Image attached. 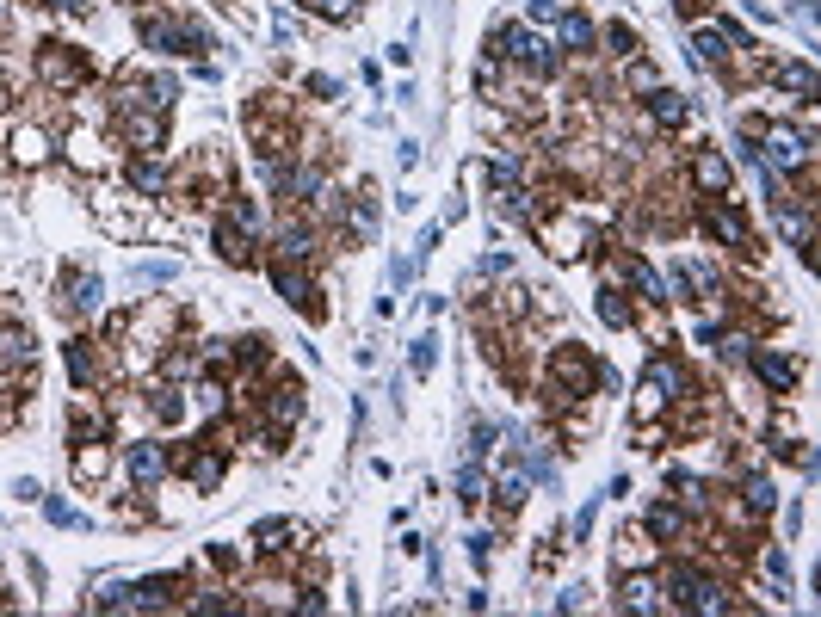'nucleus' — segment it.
<instances>
[{
  "mask_svg": "<svg viewBox=\"0 0 821 617\" xmlns=\"http://www.w3.org/2000/svg\"><path fill=\"white\" fill-rule=\"evenodd\" d=\"M136 31H142V44H149L155 56H198V50H210V31H204L198 19L142 13V19H136Z\"/></svg>",
  "mask_w": 821,
  "mask_h": 617,
  "instance_id": "f257e3e1",
  "label": "nucleus"
},
{
  "mask_svg": "<svg viewBox=\"0 0 821 617\" xmlns=\"http://www.w3.org/2000/svg\"><path fill=\"white\" fill-rule=\"evenodd\" d=\"M686 395V371L673 365V358H649L636 377V414H661L667 402H680Z\"/></svg>",
  "mask_w": 821,
  "mask_h": 617,
  "instance_id": "f03ea898",
  "label": "nucleus"
},
{
  "mask_svg": "<svg viewBox=\"0 0 821 617\" xmlns=\"http://www.w3.org/2000/svg\"><path fill=\"white\" fill-rule=\"evenodd\" d=\"M488 44H507V56L525 62L531 75H550V68H556V44L538 38V31H525V25H501V31H488Z\"/></svg>",
  "mask_w": 821,
  "mask_h": 617,
  "instance_id": "7ed1b4c3",
  "label": "nucleus"
},
{
  "mask_svg": "<svg viewBox=\"0 0 821 617\" xmlns=\"http://www.w3.org/2000/svg\"><path fill=\"white\" fill-rule=\"evenodd\" d=\"M760 161H766L772 173H797V167L809 161V130H791V124H778V130L766 136Z\"/></svg>",
  "mask_w": 821,
  "mask_h": 617,
  "instance_id": "20e7f679",
  "label": "nucleus"
},
{
  "mask_svg": "<svg viewBox=\"0 0 821 617\" xmlns=\"http://www.w3.org/2000/svg\"><path fill=\"white\" fill-rule=\"evenodd\" d=\"M38 68H44V81H50V87H62V93L87 81V62H81V56H68L62 44H44V62H38Z\"/></svg>",
  "mask_w": 821,
  "mask_h": 617,
  "instance_id": "39448f33",
  "label": "nucleus"
},
{
  "mask_svg": "<svg viewBox=\"0 0 821 617\" xmlns=\"http://www.w3.org/2000/svg\"><path fill=\"white\" fill-rule=\"evenodd\" d=\"M161 476H167V451H161L155 439H136V445H130V482H136V488H155Z\"/></svg>",
  "mask_w": 821,
  "mask_h": 617,
  "instance_id": "423d86ee",
  "label": "nucleus"
},
{
  "mask_svg": "<svg viewBox=\"0 0 821 617\" xmlns=\"http://www.w3.org/2000/svg\"><path fill=\"white\" fill-rule=\"evenodd\" d=\"M223 476H229V457H223V451H192V457H186V482H192L198 494H217Z\"/></svg>",
  "mask_w": 821,
  "mask_h": 617,
  "instance_id": "0eeeda50",
  "label": "nucleus"
},
{
  "mask_svg": "<svg viewBox=\"0 0 821 617\" xmlns=\"http://www.w3.org/2000/svg\"><path fill=\"white\" fill-rule=\"evenodd\" d=\"M649 112H655L661 130H686L692 124V99L673 93V87H649Z\"/></svg>",
  "mask_w": 821,
  "mask_h": 617,
  "instance_id": "6e6552de",
  "label": "nucleus"
},
{
  "mask_svg": "<svg viewBox=\"0 0 821 617\" xmlns=\"http://www.w3.org/2000/svg\"><path fill=\"white\" fill-rule=\"evenodd\" d=\"M704 229L717 235L723 247H747V223H741V210H729L723 198H710V204H704Z\"/></svg>",
  "mask_w": 821,
  "mask_h": 617,
  "instance_id": "1a4fd4ad",
  "label": "nucleus"
},
{
  "mask_svg": "<svg viewBox=\"0 0 821 617\" xmlns=\"http://www.w3.org/2000/svg\"><path fill=\"white\" fill-rule=\"evenodd\" d=\"M593 19L587 13H556V50H568V56H587L593 50Z\"/></svg>",
  "mask_w": 821,
  "mask_h": 617,
  "instance_id": "9d476101",
  "label": "nucleus"
},
{
  "mask_svg": "<svg viewBox=\"0 0 821 617\" xmlns=\"http://www.w3.org/2000/svg\"><path fill=\"white\" fill-rule=\"evenodd\" d=\"M550 377L562 383V395H587V389H593V365H587L581 352H556V358H550Z\"/></svg>",
  "mask_w": 821,
  "mask_h": 617,
  "instance_id": "9b49d317",
  "label": "nucleus"
},
{
  "mask_svg": "<svg viewBox=\"0 0 821 617\" xmlns=\"http://www.w3.org/2000/svg\"><path fill=\"white\" fill-rule=\"evenodd\" d=\"M217 253H223L229 266H247V260H254V235H247L241 223H229V216H223V223H217Z\"/></svg>",
  "mask_w": 821,
  "mask_h": 617,
  "instance_id": "f8f14e48",
  "label": "nucleus"
},
{
  "mask_svg": "<svg viewBox=\"0 0 821 617\" xmlns=\"http://www.w3.org/2000/svg\"><path fill=\"white\" fill-rule=\"evenodd\" d=\"M130 192H136V198H161V192H167V167H161L155 155L130 161Z\"/></svg>",
  "mask_w": 821,
  "mask_h": 617,
  "instance_id": "ddd939ff",
  "label": "nucleus"
},
{
  "mask_svg": "<svg viewBox=\"0 0 821 617\" xmlns=\"http://www.w3.org/2000/svg\"><path fill=\"white\" fill-rule=\"evenodd\" d=\"M692 179H698V192L729 198V161H723V155H698V161H692Z\"/></svg>",
  "mask_w": 821,
  "mask_h": 617,
  "instance_id": "4468645a",
  "label": "nucleus"
},
{
  "mask_svg": "<svg viewBox=\"0 0 821 617\" xmlns=\"http://www.w3.org/2000/svg\"><path fill=\"white\" fill-rule=\"evenodd\" d=\"M266 414H272V432H284L291 420H303V389H297V383H278L272 402H266Z\"/></svg>",
  "mask_w": 821,
  "mask_h": 617,
  "instance_id": "2eb2a0df",
  "label": "nucleus"
},
{
  "mask_svg": "<svg viewBox=\"0 0 821 617\" xmlns=\"http://www.w3.org/2000/svg\"><path fill=\"white\" fill-rule=\"evenodd\" d=\"M754 358V371L772 383V389H791L797 383V358H784V352H747Z\"/></svg>",
  "mask_w": 821,
  "mask_h": 617,
  "instance_id": "dca6fc26",
  "label": "nucleus"
},
{
  "mask_svg": "<svg viewBox=\"0 0 821 617\" xmlns=\"http://www.w3.org/2000/svg\"><path fill=\"white\" fill-rule=\"evenodd\" d=\"M698 587H704V574H698V568H686V562H673V568H667V605H686V611H692Z\"/></svg>",
  "mask_w": 821,
  "mask_h": 617,
  "instance_id": "f3484780",
  "label": "nucleus"
},
{
  "mask_svg": "<svg viewBox=\"0 0 821 617\" xmlns=\"http://www.w3.org/2000/svg\"><path fill=\"white\" fill-rule=\"evenodd\" d=\"M31 358H38V352H31V334H25V328H0V365H7V371H25Z\"/></svg>",
  "mask_w": 821,
  "mask_h": 617,
  "instance_id": "a211bd4d",
  "label": "nucleus"
},
{
  "mask_svg": "<svg viewBox=\"0 0 821 617\" xmlns=\"http://www.w3.org/2000/svg\"><path fill=\"white\" fill-rule=\"evenodd\" d=\"M68 303H75L81 315H99V303H105V284H99V278H87V272H68Z\"/></svg>",
  "mask_w": 821,
  "mask_h": 617,
  "instance_id": "6ab92c4d",
  "label": "nucleus"
},
{
  "mask_svg": "<svg viewBox=\"0 0 821 617\" xmlns=\"http://www.w3.org/2000/svg\"><path fill=\"white\" fill-rule=\"evenodd\" d=\"M642 525H649V537L673 543V537L686 531V513H680V506H649V513H642Z\"/></svg>",
  "mask_w": 821,
  "mask_h": 617,
  "instance_id": "aec40b11",
  "label": "nucleus"
},
{
  "mask_svg": "<svg viewBox=\"0 0 821 617\" xmlns=\"http://www.w3.org/2000/svg\"><path fill=\"white\" fill-rule=\"evenodd\" d=\"M309 253H315V235H309L303 223H284V229H278V260H297V266H303Z\"/></svg>",
  "mask_w": 821,
  "mask_h": 617,
  "instance_id": "412c9836",
  "label": "nucleus"
},
{
  "mask_svg": "<svg viewBox=\"0 0 821 617\" xmlns=\"http://www.w3.org/2000/svg\"><path fill=\"white\" fill-rule=\"evenodd\" d=\"M655 593H661V580L642 574V580H624V599H618V605H624V611H655V605H661Z\"/></svg>",
  "mask_w": 821,
  "mask_h": 617,
  "instance_id": "4be33fe9",
  "label": "nucleus"
},
{
  "mask_svg": "<svg viewBox=\"0 0 821 617\" xmlns=\"http://www.w3.org/2000/svg\"><path fill=\"white\" fill-rule=\"evenodd\" d=\"M457 500H463V506L488 500V476H482V457H470V463L457 469Z\"/></svg>",
  "mask_w": 821,
  "mask_h": 617,
  "instance_id": "5701e85b",
  "label": "nucleus"
},
{
  "mask_svg": "<svg viewBox=\"0 0 821 617\" xmlns=\"http://www.w3.org/2000/svg\"><path fill=\"white\" fill-rule=\"evenodd\" d=\"M272 284H278V297H284V303H309V278L291 272V260H278V266H272Z\"/></svg>",
  "mask_w": 821,
  "mask_h": 617,
  "instance_id": "b1692460",
  "label": "nucleus"
},
{
  "mask_svg": "<svg viewBox=\"0 0 821 617\" xmlns=\"http://www.w3.org/2000/svg\"><path fill=\"white\" fill-rule=\"evenodd\" d=\"M599 321H605V328H630V303H624V290H599Z\"/></svg>",
  "mask_w": 821,
  "mask_h": 617,
  "instance_id": "393cba45",
  "label": "nucleus"
},
{
  "mask_svg": "<svg viewBox=\"0 0 821 617\" xmlns=\"http://www.w3.org/2000/svg\"><path fill=\"white\" fill-rule=\"evenodd\" d=\"M44 155H50V142H44L38 130H19V136H13V161H19V167H38Z\"/></svg>",
  "mask_w": 821,
  "mask_h": 617,
  "instance_id": "a878e982",
  "label": "nucleus"
},
{
  "mask_svg": "<svg viewBox=\"0 0 821 617\" xmlns=\"http://www.w3.org/2000/svg\"><path fill=\"white\" fill-rule=\"evenodd\" d=\"M692 50H698V62H704V68L729 62V38H723V31H698V38H692Z\"/></svg>",
  "mask_w": 821,
  "mask_h": 617,
  "instance_id": "bb28decb",
  "label": "nucleus"
},
{
  "mask_svg": "<svg viewBox=\"0 0 821 617\" xmlns=\"http://www.w3.org/2000/svg\"><path fill=\"white\" fill-rule=\"evenodd\" d=\"M68 377H75L81 389L99 377V371H93V346H87V340H68Z\"/></svg>",
  "mask_w": 821,
  "mask_h": 617,
  "instance_id": "cd10ccee",
  "label": "nucleus"
},
{
  "mask_svg": "<svg viewBox=\"0 0 821 617\" xmlns=\"http://www.w3.org/2000/svg\"><path fill=\"white\" fill-rule=\"evenodd\" d=\"M630 278H636V290H642V297H649V303H673V297H667V284H661V272H655V266H642V260H636V266H630Z\"/></svg>",
  "mask_w": 821,
  "mask_h": 617,
  "instance_id": "c85d7f7f",
  "label": "nucleus"
},
{
  "mask_svg": "<svg viewBox=\"0 0 821 617\" xmlns=\"http://www.w3.org/2000/svg\"><path fill=\"white\" fill-rule=\"evenodd\" d=\"M778 87H784V93H803V99H809V93H815V75H809V62H797V68L784 62V68H778Z\"/></svg>",
  "mask_w": 821,
  "mask_h": 617,
  "instance_id": "c756f323",
  "label": "nucleus"
},
{
  "mask_svg": "<svg viewBox=\"0 0 821 617\" xmlns=\"http://www.w3.org/2000/svg\"><path fill=\"white\" fill-rule=\"evenodd\" d=\"M778 506V488L766 476H747V513H772Z\"/></svg>",
  "mask_w": 821,
  "mask_h": 617,
  "instance_id": "7c9ffc66",
  "label": "nucleus"
},
{
  "mask_svg": "<svg viewBox=\"0 0 821 617\" xmlns=\"http://www.w3.org/2000/svg\"><path fill=\"white\" fill-rule=\"evenodd\" d=\"M173 272H180L173 260H136V266H130V278H136V284H167Z\"/></svg>",
  "mask_w": 821,
  "mask_h": 617,
  "instance_id": "2f4dec72",
  "label": "nucleus"
},
{
  "mask_svg": "<svg viewBox=\"0 0 821 617\" xmlns=\"http://www.w3.org/2000/svg\"><path fill=\"white\" fill-rule=\"evenodd\" d=\"M408 358H414V377H426V371H433V365H439V340H433V334H420Z\"/></svg>",
  "mask_w": 821,
  "mask_h": 617,
  "instance_id": "473e14b6",
  "label": "nucleus"
},
{
  "mask_svg": "<svg viewBox=\"0 0 821 617\" xmlns=\"http://www.w3.org/2000/svg\"><path fill=\"white\" fill-rule=\"evenodd\" d=\"M278 537H291V519H260V525H254L260 550H278Z\"/></svg>",
  "mask_w": 821,
  "mask_h": 617,
  "instance_id": "72a5a7b5",
  "label": "nucleus"
},
{
  "mask_svg": "<svg viewBox=\"0 0 821 617\" xmlns=\"http://www.w3.org/2000/svg\"><path fill=\"white\" fill-rule=\"evenodd\" d=\"M75 476H81V482H99V476H105V451H99V445H81Z\"/></svg>",
  "mask_w": 821,
  "mask_h": 617,
  "instance_id": "f704fd0d",
  "label": "nucleus"
},
{
  "mask_svg": "<svg viewBox=\"0 0 821 617\" xmlns=\"http://www.w3.org/2000/svg\"><path fill=\"white\" fill-rule=\"evenodd\" d=\"M352 235H377V198H359V204H352Z\"/></svg>",
  "mask_w": 821,
  "mask_h": 617,
  "instance_id": "c9c22d12",
  "label": "nucleus"
},
{
  "mask_svg": "<svg viewBox=\"0 0 821 617\" xmlns=\"http://www.w3.org/2000/svg\"><path fill=\"white\" fill-rule=\"evenodd\" d=\"M309 7H315L321 19H334V25H346V19H352V0H309Z\"/></svg>",
  "mask_w": 821,
  "mask_h": 617,
  "instance_id": "e433bc0d",
  "label": "nucleus"
},
{
  "mask_svg": "<svg viewBox=\"0 0 821 617\" xmlns=\"http://www.w3.org/2000/svg\"><path fill=\"white\" fill-rule=\"evenodd\" d=\"M488 451H494V426L476 420V426H470V457H488Z\"/></svg>",
  "mask_w": 821,
  "mask_h": 617,
  "instance_id": "4c0bfd02",
  "label": "nucleus"
},
{
  "mask_svg": "<svg viewBox=\"0 0 821 617\" xmlns=\"http://www.w3.org/2000/svg\"><path fill=\"white\" fill-rule=\"evenodd\" d=\"M198 414H204V420H210V414H223V389H217V383H204V389H198Z\"/></svg>",
  "mask_w": 821,
  "mask_h": 617,
  "instance_id": "58836bf2",
  "label": "nucleus"
},
{
  "mask_svg": "<svg viewBox=\"0 0 821 617\" xmlns=\"http://www.w3.org/2000/svg\"><path fill=\"white\" fill-rule=\"evenodd\" d=\"M44 513H50V525H81V513L68 500H44Z\"/></svg>",
  "mask_w": 821,
  "mask_h": 617,
  "instance_id": "ea45409f",
  "label": "nucleus"
},
{
  "mask_svg": "<svg viewBox=\"0 0 821 617\" xmlns=\"http://www.w3.org/2000/svg\"><path fill=\"white\" fill-rule=\"evenodd\" d=\"M605 44H612L618 56H630V50H636V31H630V25H612V31H605Z\"/></svg>",
  "mask_w": 821,
  "mask_h": 617,
  "instance_id": "a19ab883",
  "label": "nucleus"
},
{
  "mask_svg": "<svg viewBox=\"0 0 821 617\" xmlns=\"http://www.w3.org/2000/svg\"><path fill=\"white\" fill-rule=\"evenodd\" d=\"M155 414H161V420H180L186 408H180V395H173V389H161V395H155Z\"/></svg>",
  "mask_w": 821,
  "mask_h": 617,
  "instance_id": "79ce46f5",
  "label": "nucleus"
},
{
  "mask_svg": "<svg viewBox=\"0 0 821 617\" xmlns=\"http://www.w3.org/2000/svg\"><path fill=\"white\" fill-rule=\"evenodd\" d=\"M309 93H315V99H340V81H328V75H309Z\"/></svg>",
  "mask_w": 821,
  "mask_h": 617,
  "instance_id": "37998d69",
  "label": "nucleus"
},
{
  "mask_svg": "<svg viewBox=\"0 0 821 617\" xmlns=\"http://www.w3.org/2000/svg\"><path fill=\"white\" fill-rule=\"evenodd\" d=\"M488 543H494L488 531H476V537H470V562H476V568H488Z\"/></svg>",
  "mask_w": 821,
  "mask_h": 617,
  "instance_id": "c03bdc74",
  "label": "nucleus"
},
{
  "mask_svg": "<svg viewBox=\"0 0 821 617\" xmlns=\"http://www.w3.org/2000/svg\"><path fill=\"white\" fill-rule=\"evenodd\" d=\"M630 81H636V87H661V81H655V62H630Z\"/></svg>",
  "mask_w": 821,
  "mask_h": 617,
  "instance_id": "a18cd8bd",
  "label": "nucleus"
},
{
  "mask_svg": "<svg viewBox=\"0 0 821 617\" xmlns=\"http://www.w3.org/2000/svg\"><path fill=\"white\" fill-rule=\"evenodd\" d=\"M439 235H445L439 223H426V235H420V247H414V260H426V253H433V247H439Z\"/></svg>",
  "mask_w": 821,
  "mask_h": 617,
  "instance_id": "49530a36",
  "label": "nucleus"
},
{
  "mask_svg": "<svg viewBox=\"0 0 821 617\" xmlns=\"http://www.w3.org/2000/svg\"><path fill=\"white\" fill-rule=\"evenodd\" d=\"M408 278H414V266H408V260H389V284H396V290H408Z\"/></svg>",
  "mask_w": 821,
  "mask_h": 617,
  "instance_id": "de8ad7c7",
  "label": "nucleus"
},
{
  "mask_svg": "<svg viewBox=\"0 0 821 617\" xmlns=\"http://www.w3.org/2000/svg\"><path fill=\"white\" fill-rule=\"evenodd\" d=\"M766 574H772V580H784V574H791V556H784V550H772V556H766Z\"/></svg>",
  "mask_w": 821,
  "mask_h": 617,
  "instance_id": "09e8293b",
  "label": "nucleus"
},
{
  "mask_svg": "<svg viewBox=\"0 0 821 617\" xmlns=\"http://www.w3.org/2000/svg\"><path fill=\"white\" fill-rule=\"evenodd\" d=\"M673 13H680V19H692V13H704V0H673Z\"/></svg>",
  "mask_w": 821,
  "mask_h": 617,
  "instance_id": "8fccbe9b",
  "label": "nucleus"
},
{
  "mask_svg": "<svg viewBox=\"0 0 821 617\" xmlns=\"http://www.w3.org/2000/svg\"><path fill=\"white\" fill-rule=\"evenodd\" d=\"M525 7L538 13V19H556V0H525Z\"/></svg>",
  "mask_w": 821,
  "mask_h": 617,
  "instance_id": "3c124183",
  "label": "nucleus"
},
{
  "mask_svg": "<svg viewBox=\"0 0 821 617\" xmlns=\"http://www.w3.org/2000/svg\"><path fill=\"white\" fill-rule=\"evenodd\" d=\"M56 7H62V13H87V7H93V0H56Z\"/></svg>",
  "mask_w": 821,
  "mask_h": 617,
  "instance_id": "603ef678",
  "label": "nucleus"
},
{
  "mask_svg": "<svg viewBox=\"0 0 821 617\" xmlns=\"http://www.w3.org/2000/svg\"><path fill=\"white\" fill-rule=\"evenodd\" d=\"M0 25H7V7H0Z\"/></svg>",
  "mask_w": 821,
  "mask_h": 617,
  "instance_id": "864d4df0",
  "label": "nucleus"
}]
</instances>
